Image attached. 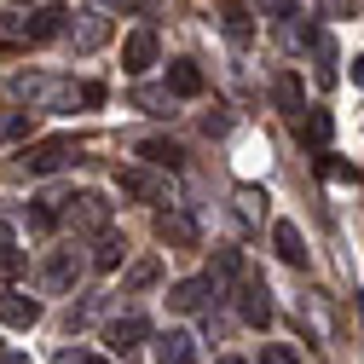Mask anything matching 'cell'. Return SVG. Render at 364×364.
Instances as JSON below:
<instances>
[{
    "mask_svg": "<svg viewBox=\"0 0 364 364\" xmlns=\"http://www.w3.org/2000/svg\"><path fill=\"white\" fill-rule=\"evenodd\" d=\"M0 324L35 330V324H41V301H29V295H18V289H0Z\"/></svg>",
    "mask_w": 364,
    "mask_h": 364,
    "instance_id": "ba28073f",
    "label": "cell"
},
{
    "mask_svg": "<svg viewBox=\"0 0 364 364\" xmlns=\"http://www.w3.org/2000/svg\"><path fill=\"white\" fill-rule=\"evenodd\" d=\"M0 358H6V347H0Z\"/></svg>",
    "mask_w": 364,
    "mask_h": 364,
    "instance_id": "ab89813d",
    "label": "cell"
},
{
    "mask_svg": "<svg viewBox=\"0 0 364 364\" xmlns=\"http://www.w3.org/2000/svg\"><path fill=\"white\" fill-rule=\"evenodd\" d=\"M0 364H29V358H23V353H6V358H0Z\"/></svg>",
    "mask_w": 364,
    "mask_h": 364,
    "instance_id": "8d00e7d4",
    "label": "cell"
},
{
    "mask_svg": "<svg viewBox=\"0 0 364 364\" xmlns=\"http://www.w3.org/2000/svg\"><path fill=\"white\" fill-rule=\"evenodd\" d=\"M18 272H23V260L6 249V255H0V278H18Z\"/></svg>",
    "mask_w": 364,
    "mask_h": 364,
    "instance_id": "836d02e7",
    "label": "cell"
},
{
    "mask_svg": "<svg viewBox=\"0 0 364 364\" xmlns=\"http://www.w3.org/2000/svg\"><path fill=\"white\" fill-rule=\"evenodd\" d=\"M318 173H324V179H358L353 162H341V156H324V162H318Z\"/></svg>",
    "mask_w": 364,
    "mask_h": 364,
    "instance_id": "83f0119b",
    "label": "cell"
},
{
    "mask_svg": "<svg viewBox=\"0 0 364 364\" xmlns=\"http://www.w3.org/2000/svg\"><path fill=\"white\" fill-rule=\"evenodd\" d=\"M139 156H145V162H156V168H168V173L186 162V151H179L173 139H145V145H139Z\"/></svg>",
    "mask_w": 364,
    "mask_h": 364,
    "instance_id": "ac0fdd59",
    "label": "cell"
},
{
    "mask_svg": "<svg viewBox=\"0 0 364 364\" xmlns=\"http://www.w3.org/2000/svg\"><path fill=\"white\" fill-rule=\"evenodd\" d=\"M306 41H318V29H312V23H301V18L289 12V18H284V47H289V53H301Z\"/></svg>",
    "mask_w": 364,
    "mask_h": 364,
    "instance_id": "603a6c76",
    "label": "cell"
},
{
    "mask_svg": "<svg viewBox=\"0 0 364 364\" xmlns=\"http://www.w3.org/2000/svg\"><path fill=\"white\" fill-rule=\"evenodd\" d=\"M151 347H156V364H191V336L186 330H162Z\"/></svg>",
    "mask_w": 364,
    "mask_h": 364,
    "instance_id": "4fadbf2b",
    "label": "cell"
},
{
    "mask_svg": "<svg viewBox=\"0 0 364 364\" xmlns=\"http://www.w3.org/2000/svg\"><path fill=\"white\" fill-rule=\"evenodd\" d=\"M225 364H243V358H225Z\"/></svg>",
    "mask_w": 364,
    "mask_h": 364,
    "instance_id": "74e56055",
    "label": "cell"
},
{
    "mask_svg": "<svg viewBox=\"0 0 364 364\" xmlns=\"http://www.w3.org/2000/svg\"><path fill=\"white\" fill-rule=\"evenodd\" d=\"M64 6H35L29 18H18V23H6V29H18V35H29V41H53L58 29H64Z\"/></svg>",
    "mask_w": 364,
    "mask_h": 364,
    "instance_id": "52a82bcc",
    "label": "cell"
},
{
    "mask_svg": "<svg viewBox=\"0 0 364 364\" xmlns=\"http://www.w3.org/2000/svg\"><path fill=\"white\" fill-rule=\"evenodd\" d=\"M203 133H208V139H220V133H232V116H225V110L214 105V110L203 116Z\"/></svg>",
    "mask_w": 364,
    "mask_h": 364,
    "instance_id": "484cf974",
    "label": "cell"
},
{
    "mask_svg": "<svg viewBox=\"0 0 364 364\" xmlns=\"http://www.w3.org/2000/svg\"><path fill=\"white\" fill-rule=\"evenodd\" d=\"M122 64H127L133 75H145V70L156 64V29H133V35L122 41Z\"/></svg>",
    "mask_w": 364,
    "mask_h": 364,
    "instance_id": "9c48e42d",
    "label": "cell"
},
{
    "mask_svg": "<svg viewBox=\"0 0 364 364\" xmlns=\"http://www.w3.org/2000/svg\"><path fill=\"white\" fill-rule=\"evenodd\" d=\"M70 41H75V53H99L105 41H110V18H105V12H75Z\"/></svg>",
    "mask_w": 364,
    "mask_h": 364,
    "instance_id": "8992f818",
    "label": "cell"
},
{
    "mask_svg": "<svg viewBox=\"0 0 364 364\" xmlns=\"http://www.w3.org/2000/svg\"><path fill=\"white\" fill-rule=\"evenodd\" d=\"M156 237L173 243V249H191V243H197V220H191V214H179V208L168 203V214H156Z\"/></svg>",
    "mask_w": 364,
    "mask_h": 364,
    "instance_id": "30bf717a",
    "label": "cell"
},
{
    "mask_svg": "<svg viewBox=\"0 0 364 364\" xmlns=\"http://www.w3.org/2000/svg\"><path fill=\"white\" fill-rule=\"evenodd\" d=\"M145 336H151V324H145V318H116V324L105 330L110 353H133V347H145Z\"/></svg>",
    "mask_w": 364,
    "mask_h": 364,
    "instance_id": "7c38bea8",
    "label": "cell"
},
{
    "mask_svg": "<svg viewBox=\"0 0 364 364\" xmlns=\"http://www.w3.org/2000/svg\"><path fill=\"white\" fill-rule=\"evenodd\" d=\"M255 12H266V18H289L295 0H255Z\"/></svg>",
    "mask_w": 364,
    "mask_h": 364,
    "instance_id": "f546056e",
    "label": "cell"
},
{
    "mask_svg": "<svg viewBox=\"0 0 364 364\" xmlns=\"http://www.w3.org/2000/svg\"><path fill=\"white\" fill-rule=\"evenodd\" d=\"M220 18H225V35H232L237 47H249V35H255V29H249V12H243V6H225Z\"/></svg>",
    "mask_w": 364,
    "mask_h": 364,
    "instance_id": "cb8c5ba5",
    "label": "cell"
},
{
    "mask_svg": "<svg viewBox=\"0 0 364 364\" xmlns=\"http://www.w3.org/2000/svg\"><path fill=\"white\" fill-rule=\"evenodd\" d=\"M295 133H301V145H330V116H324V110L295 116Z\"/></svg>",
    "mask_w": 364,
    "mask_h": 364,
    "instance_id": "ffe728a7",
    "label": "cell"
},
{
    "mask_svg": "<svg viewBox=\"0 0 364 364\" xmlns=\"http://www.w3.org/2000/svg\"><path fill=\"white\" fill-rule=\"evenodd\" d=\"M266 318H272V301H266V284H249L243 289V324L266 330Z\"/></svg>",
    "mask_w": 364,
    "mask_h": 364,
    "instance_id": "e0dca14e",
    "label": "cell"
},
{
    "mask_svg": "<svg viewBox=\"0 0 364 364\" xmlns=\"http://www.w3.org/2000/svg\"><path fill=\"white\" fill-rule=\"evenodd\" d=\"M70 232H105L110 225V203L99 191H81V197H64V214H58Z\"/></svg>",
    "mask_w": 364,
    "mask_h": 364,
    "instance_id": "7a4b0ae2",
    "label": "cell"
},
{
    "mask_svg": "<svg viewBox=\"0 0 364 364\" xmlns=\"http://www.w3.org/2000/svg\"><path fill=\"white\" fill-rule=\"evenodd\" d=\"M12 249V225H0V255H6Z\"/></svg>",
    "mask_w": 364,
    "mask_h": 364,
    "instance_id": "e575fe53",
    "label": "cell"
},
{
    "mask_svg": "<svg viewBox=\"0 0 364 364\" xmlns=\"http://www.w3.org/2000/svg\"><path fill=\"white\" fill-rule=\"evenodd\" d=\"M260 364H301V358H295V347L272 341V347H260Z\"/></svg>",
    "mask_w": 364,
    "mask_h": 364,
    "instance_id": "4316f807",
    "label": "cell"
},
{
    "mask_svg": "<svg viewBox=\"0 0 364 364\" xmlns=\"http://www.w3.org/2000/svg\"><path fill=\"white\" fill-rule=\"evenodd\" d=\"M208 289H214V278H186V284L168 289V306H173V312H203V306H208ZM214 295H220V289H214Z\"/></svg>",
    "mask_w": 364,
    "mask_h": 364,
    "instance_id": "8fae6325",
    "label": "cell"
},
{
    "mask_svg": "<svg viewBox=\"0 0 364 364\" xmlns=\"http://www.w3.org/2000/svg\"><path fill=\"white\" fill-rule=\"evenodd\" d=\"M75 272H81V255H75V249H53L47 266H41V289H47V295H64V289L75 284Z\"/></svg>",
    "mask_w": 364,
    "mask_h": 364,
    "instance_id": "5b68a950",
    "label": "cell"
},
{
    "mask_svg": "<svg viewBox=\"0 0 364 364\" xmlns=\"http://www.w3.org/2000/svg\"><path fill=\"white\" fill-rule=\"evenodd\" d=\"M168 93H173V99H197V93H203V70L186 64V58L168 64Z\"/></svg>",
    "mask_w": 364,
    "mask_h": 364,
    "instance_id": "5bb4252c",
    "label": "cell"
},
{
    "mask_svg": "<svg viewBox=\"0 0 364 364\" xmlns=\"http://www.w3.org/2000/svg\"><path fill=\"white\" fill-rule=\"evenodd\" d=\"M58 364H105V358H99V353H81V347H64Z\"/></svg>",
    "mask_w": 364,
    "mask_h": 364,
    "instance_id": "4dcf8cb0",
    "label": "cell"
},
{
    "mask_svg": "<svg viewBox=\"0 0 364 364\" xmlns=\"http://www.w3.org/2000/svg\"><path fill=\"white\" fill-rule=\"evenodd\" d=\"M122 255H127V243L105 225V232H99V249H93V266H99V272H116V266H122Z\"/></svg>",
    "mask_w": 364,
    "mask_h": 364,
    "instance_id": "d6986e66",
    "label": "cell"
},
{
    "mask_svg": "<svg viewBox=\"0 0 364 364\" xmlns=\"http://www.w3.org/2000/svg\"><path fill=\"white\" fill-rule=\"evenodd\" d=\"M122 191L139 197V203H173L168 173H151V168H122Z\"/></svg>",
    "mask_w": 364,
    "mask_h": 364,
    "instance_id": "277c9868",
    "label": "cell"
},
{
    "mask_svg": "<svg viewBox=\"0 0 364 364\" xmlns=\"http://www.w3.org/2000/svg\"><path fill=\"white\" fill-rule=\"evenodd\" d=\"M29 225H35V232H53L58 214H53V208H29Z\"/></svg>",
    "mask_w": 364,
    "mask_h": 364,
    "instance_id": "d6a6232c",
    "label": "cell"
},
{
    "mask_svg": "<svg viewBox=\"0 0 364 364\" xmlns=\"http://www.w3.org/2000/svg\"><path fill=\"white\" fill-rule=\"evenodd\" d=\"M18 6H29V0H18Z\"/></svg>",
    "mask_w": 364,
    "mask_h": 364,
    "instance_id": "f35d334b",
    "label": "cell"
},
{
    "mask_svg": "<svg viewBox=\"0 0 364 364\" xmlns=\"http://www.w3.org/2000/svg\"><path fill=\"white\" fill-rule=\"evenodd\" d=\"M272 99H278V110L301 116V110H306V87H301V75H278V81H272Z\"/></svg>",
    "mask_w": 364,
    "mask_h": 364,
    "instance_id": "9a60e30c",
    "label": "cell"
},
{
    "mask_svg": "<svg viewBox=\"0 0 364 364\" xmlns=\"http://www.w3.org/2000/svg\"><path fill=\"white\" fill-rule=\"evenodd\" d=\"M237 272H243V255H237V249H214V289L232 284Z\"/></svg>",
    "mask_w": 364,
    "mask_h": 364,
    "instance_id": "7402d4cb",
    "label": "cell"
},
{
    "mask_svg": "<svg viewBox=\"0 0 364 364\" xmlns=\"http://www.w3.org/2000/svg\"><path fill=\"white\" fill-rule=\"evenodd\" d=\"M133 99H139L151 116H162V105H168V93H156V87H139V93H133Z\"/></svg>",
    "mask_w": 364,
    "mask_h": 364,
    "instance_id": "f1b7e54d",
    "label": "cell"
},
{
    "mask_svg": "<svg viewBox=\"0 0 364 364\" xmlns=\"http://www.w3.org/2000/svg\"><path fill=\"white\" fill-rule=\"evenodd\" d=\"M12 99L29 105V110H58V105H75L81 99V87L53 81V75H12Z\"/></svg>",
    "mask_w": 364,
    "mask_h": 364,
    "instance_id": "6da1fadb",
    "label": "cell"
},
{
    "mask_svg": "<svg viewBox=\"0 0 364 364\" xmlns=\"http://www.w3.org/2000/svg\"><path fill=\"white\" fill-rule=\"evenodd\" d=\"M272 243H278V255H284L289 266H306V243H301V232H295L289 220H278V225H272Z\"/></svg>",
    "mask_w": 364,
    "mask_h": 364,
    "instance_id": "2e32d148",
    "label": "cell"
},
{
    "mask_svg": "<svg viewBox=\"0 0 364 364\" xmlns=\"http://www.w3.org/2000/svg\"><path fill=\"white\" fill-rule=\"evenodd\" d=\"M75 162V139H35L29 151H23V168L29 173H58V168H70Z\"/></svg>",
    "mask_w": 364,
    "mask_h": 364,
    "instance_id": "3957f363",
    "label": "cell"
},
{
    "mask_svg": "<svg viewBox=\"0 0 364 364\" xmlns=\"http://www.w3.org/2000/svg\"><path fill=\"white\" fill-rule=\"evenodd\" d=\"M353 81H364V53H358V58H353Z\"/></svg>",
    "mask_w": 364,
    "mask_h": 364,
    "instance_id": "d590c367",
    "label": "cell"
},
{
    "mask_svg": "<svg viewBox=\"0 0 364 364\" xmlns=\"http://www.w3.org/2000/svg\"><path fill=\"white\" fill-rule=\"evenodd\" d=\"M162 278V266H156V255H145V260H133L127 266V278H122V289H151Z\"/></svg>",
    "mask_w": 364,
    "mask_h": 364,
    "instance_id": "44dd1931",
    "label": "cell"
},
{
    "mask_svg": "<svg viewBox=\"0 0 364 364\" xmlns=\"http://www.w3.org/2000/svg\"><path fill=\"white\" fill-rule=\"evenodd\" d=\"M81 105L99 110V105H105V87H99V81H81Z\"/></svg>",
    "mask_w": 364,
    "mask_h": 364,
    "instance_id": "1f68e13d",
    "label": "cell"
},
{
    "mask_svg": "<svg viewBox=\"0 0 364 364\" xmlns=\"http://www.w3.org/2000/svg\"><path fill=\"white\" fill-rule=\"evenodd\" d=\"M318 87H336V47L318 35Z\"/></svg>",
    "mask_w": 364,
    "mask_h": 364,
    "instance_id": "d4e9b609",
    "label": "cell"
}]
</instances>
